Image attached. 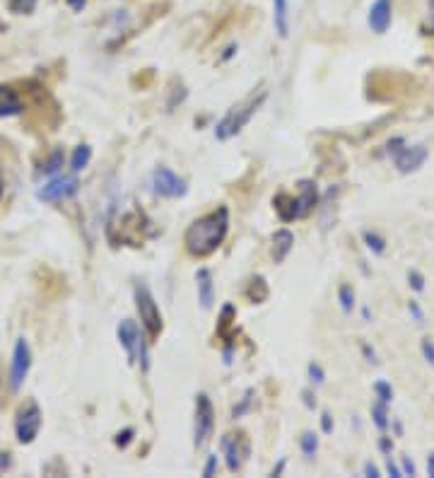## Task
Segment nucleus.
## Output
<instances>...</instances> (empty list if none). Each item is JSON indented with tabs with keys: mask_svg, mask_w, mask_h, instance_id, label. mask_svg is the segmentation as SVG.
<instances>
[{
	"mask_svg": "<svg viewBox=\"0 0 434 478\" xmlns=\"http://www.w3.org/2000/svg\"><path fill=\"white\" fill-rule=\"evenodd\" d=\"M362 237H365L367 249L372 251V254H384L386 251V239L381 237V234H377V232H365Z\"/></svg>",
	"mask_w": 434,
	"mask_h": 478,
	"instance_id": "b1692460",
	"label": "nucleus"
},
{
	"mask_svg": "<svg viewBox=\"0 0 434 478\" xmlns=\"http://www.w3.org/2000/svg\"><path fill=\"white\" fill-rule=\"evenodd\" d=\"M68 8L73 10V13H82V8L87 5V0H66Z\"/></svg>",
	"mask_w": 434,
	"mask_h": 478,
	"instance_id": "a19ab883",
	"label": "nucleus"
},
{
	"mask_svg": "<svg viewBox=\"0 0 434 478\" xmlns=\"http://www.w3.org/2000/svg\"><path fill=\"white\" fill-rule=\"evenodd\" d=\"M295 249V234L290 232L287 227H280L278 232L273 234V261L283 263L290 251Z\"/></svg>",
	"mask_w": 434,
	"mask_h": 478,
	"instance_id": "dca6fc26",
	"label": "nucleus"
},
{
	"mask_svg": "<svg viewBox=\"0 0 434 478\" xmlns=\"http://www.w3.org/2000/svg\"><path fill=\"white\" fill-rule=\"evenodd\" d=\"M273 22H275V32H278V37L287 39V34H290V5H287V0H275Z\"/></svg>",
	"mask_w": 434,
	"mask_h": 478,
	"instance_id": "f3484780",
	"label": "nucleus"
},
{
	"mask_svg": "<svg viewBox=\"0 0 434 478\" xmlns=\"http://www.w3.org/2000/svg\"><path fill=\"white\" fill-rule=\"evenodd\" d=\"M422 34H434V0H430V15H427L425 25H422Z\"/></svg>",
	"mask_w": 434,
	"mask_h": 478,
	"instance_id": "f704fd0d",
	"label": "nucleus"
},
{
	"mask_svg": "<svg viewBox=\"0 0 434 478\" xmlns=\"http://www.w3.org/2000/svg\"><path fill=\"white\" fill-rule=\"evenodd\" d=\"M152 191L162 198H184L189 193V181L169 167H157L152 172Z\"/></svg>",
	"mask_w": 434,
	"mask_h": 478,
	"instance_id": "6e6552de",
	"label": "nucleus"
},
{
	"mask_svg": "<svg viewBox=\"0 0 434 478\" xmlns=\"http://www.w3.org/2000/svg\"><path fill=\"white\" fill-rule=\"evenodd\" d=\"M61 167H63V152H61V150H56L54 155H51V157L44 162V167H41V172H44V174H56Z\"/></svg>",
	"mask_w": 434,
	"mask_h": 478,
	"instance_id": "a878e982",
	"label": "nucleus"
},
{
	"mask_svg": "<svg viewBox=\"0 0 434 478\" xmlns=\"http://www.w3.org/2000/svg\"><path fill=\"white\" fill-rule=\"evenodd\" d=\"M196 290H198V302H201V309L203 312L213 309L215 283H213V273H210L208 268H198V273H196Z\"/></svg>",
	"mask_w": 434,
	"mask_h": 478,
	"instance_id": "4468645a",
	"label": "nucleus"
},
{
	"mask_svg": "<svg viewBox=\"0 0 434 478\" xmlns=\"http://www.w3.org/2000/svg\"><path fill=\"white\" fill-rule=\"evenodd\" d=\"M379 450L384 454H391L394 452V440L389 438V435H384V438H379Z\"/></svg>",
	"mask_w": 434,
	"mask_h": 478,
	"instance_id": "4c0bfd02",
	"label": "nucleus"
},
{
	"mask_svg": "<svg viewBox=\"0 0 434 478\" xmlns=\"http://www.w3.org/2000/svg\"><path fill=\"white\" fill-rule=\"evenodd\" d=\"M230 232V208L220 205V208L205 212L198 220H193L184 232V246L191 256L205 258L215 254L227 239Z\"/></svg>",
	"mask_w": 434,
	"mask_h": 478,
	"instance_id": "f257e3e1",
	"label": "nucleus"
},
{
	"mask_svg": "<svg viewBox=\"0 0 434 478\" xmlns=\"http://www.w3.org/2000/svg\"><path fill=\"white\" fill-rule=\"evenodd\" d=\"M386 406L389 404H384V401H377V404L372 406V421L381 433L391 425V416H389V409H386Z\"/></svg>",
	"mask_w": 434,
	"mask_h": 478,
	"instance_id": "4be33fe9",
	"label": "nucleus"
},
{
	"mask_svg": "<svg viewBox=\"0 0 434 478\" xmlns=\"http://www.w3.org/2000/svg\"><path fill=\"white\" fill-rule=\"evenodd\" d=\"M418 471H415V464L410 462V459H403V476H415Z\"/></svg>",
	"mask_w": 434,
	"mask_h": 478,
	"instance_id": "37998d69",
	"label": "nucleus"
},
{
	"mask_svg": "<svg viewBox=\"0 0 434 478\" xmlns=\"http://www.w3.org/2000/svg\"><path fill=\"white\" fill-rule=\"evenodd\" d=\"M8 5L15 15H32L34 10H37L39 0H10Z\"/></svg>",
	"mask_w": 434,
	"mask_h": 478,
	"instance_id": "393cba45",
	"label": "nucleus"
},
{
	"mask_svg": "<svg viewBox=\"0 0 434 478\" xmlns=\"http://www.w3.org/2000/svg\"><path fill=\"white\" fill-rule=\"evenodd\" d=\"M319 205V186L312 179H302L297 184V196L292 193H278L273 198V208L278 212V217L283 222L292 220H304L314 212V208Z\"/></svg>",
	"mask_w": 434,
	"mask_h": 478,
	"instance_id": "f03ea898",
	"label": "nucleus"
},
{
	"mask_svg": "<svg viewBox=\"0 0 434 478\" xmlns=\"http://www.w3.org/2000/svg\"><path fill=\"white\" fill-rule=\"evenodd\" d=\"M133 435H136V430H133V428L121 430V433L116 435V440H114V442H116V447H121V450H126V447L133 442Z\"/></svg>",
	"mask_w": 434,
	"mask_h": 478,
	"instance_id": "c756f323",
	"label": "nucleus"
},
{
	"mask_svg": "<svg viewBox=\"0 0 434 478\" xmlns=\"http://www.w3.org/2000/svg\"><path fill=\"white\" fill-rule=\"evenodd\" d=\"M80 191V179L73 174H61L54 176L51 181H46L44 186L37 191V198L44 200V203H58V200H66L70 196Z\"/></svg>",
	"mask_w": 434,
	"mask_h": 478,
	"instance_id": "1a4fd4ad",
	"label": "nucleus"
},
{
	"mask_svg": "<svg viewBox=\"0 0 434 478\" xmlns=\"http://www.w3.org/2000/svg\"><path fill=\"white\" fill-rule=\"evenodd\" d=\"M386 471H389L394 478H401L403 476V469H398V464L391 459V454H386Z\"/></svg>",
	"mask_w": 434,
	"mask_h": 478,
	"instance_id": "c9c22d12",
	"label": "nucleus"
},
{
	"mask_svg": "<svg viewBox=\"0 0 434 478\" xmlns=\"http://www.w3.org/2000/svg\"><path fill=\"white\" fill-rule=\"evenodd\" d=\"M90 159H92V147L90 145H78L73 152V157H70V169L78 174L87 167V164H90Z\"/></svg>",
	"mask_w": 434,
	"mask_h": 478,
	"instance_id": "6ab92c4d",
	"label": "nucleus"
},
{
	"mask_svg": "<svg viewBox=\"0 0 434 478\" xmlns=\"http://www.w3.org/2000/svg\"><path fill=\"white\" fill-rule=\"evenodd\" d=\"M29 370H32V348H29L25 338H17L13 351V365H10V389L13 392L25 385Z\"/></svg>",
	"mask_w": 434,
	"mask_h": 478,
	"instance_id": "9b49d317",
	"label": "nucleus"
},
{
	"mask_svg": "<svg viewBox=\"0 0 434 478\" xmlns=\"http://www.w3.org/2000/svg\"><path fill=\"white\" fill-rule=\"evenodd\" d=\"M391 0H374V5L369 8V27H372V32L377 34H384L386 29L391 27Z\"/></svg>",
	"mask_w": 434,
	"mask_h": 478,
	"instance_id": "ddd939ff",
	"label": "nucleus"
},
{
	"mask_svg": "<svg viewBox=\"0 0 434 478\" xmlns=\"http://www.w3.org/2000/svg\"><path fill=\"white\" fill-rule=\"evenodd\" d=\"M0 198H3V179H0Z\"/></svg>",
	"mask_w": 434,
	"mask_h": 478,
	"instance_id": "49530a36",
	"label": "nucleus"
},
{
	"mask_svg": "<svg viewBox=\"0 0 434 478\" xmlns=\"http://www.w3.org/2000/svg\"><path fill=\"white\" fill-rule=\"evenodd\" d=\"M427 147L418 143V145H403L401 150L394 155V162H396V169L401 174H410V172H418L422 164L427 162Z\"/></svg>",
	"mask_w": 434,
	"mask_h": 478,
	"instance_id": "f8f14e48",
	"label": "nucleus"
},
{
	"mask_svg": "<svg viewBox=\"0 0 434 478\" xmlns=\"http://www.w3.org/2000/svg\"><path fill=\"white\" fill-rule=\"evenodd\" d=\"M307 375H309V382L312 385H324L326 382V372H324V368H321L319 363H309V368H307Z\"/></svg>",
	"mask_w": 434,
	"mask_h": 478,
	"instance_id": "cd10ccee",
	"label": "nucleus"
},
{
	"mask_svg": "<svg viewBox=\"0 0 434 478\" xmlns=\"http://www.w3.org/2000/svg\"><path fill=\"white\" fill-rule=\"evenodd\" d=\"M13 469V457L8 452H0V471H10Z\"/></svg>",
	"mask_w": 434,
	"mask_h": 478,
	"instance_id": "58836bf2",
	"label": "nucleus"
},
{
	"mask_svg": "<svg viewBox=\"0 0 434 478\" xmlns=\"http://www.w3.org/2000/svg\"><path fill=\"white\" fill-rule=\"evenodd\" d=\"M254 397H256V392L254 389H246L244 392V397L239 399V404H234V409H232V421H239V418H244L246 413L251 411V406H254Z\"/></svg>",
	"mask_w": 434,
	"mask_h": 478,
	"instance_id": "412c9836",
	"label": "nucleus"
},
{
	"mask_svg": "<svg viewBox=\"0 0 434 478\" xmlns=\"http://www.w3.org/2000/svg\"><path fill=\"white\" fill-rule=\"evenodd\" d=\"M420 348H422V355H425L427 363L434 365V341L430 338V336H427V338H422Z\"/></svg>",
	"mask_w": 434,
	"mask_h": 478,
	"instance_id": "7c9ffc66",
	"label": "nucleus"
},
{
	"mask_svg": "<svg viewBox=\"0 0 434 478\" xmlns=\"http://www.w3.org/2000/svg\"><path fill=\"white\" fill-rule=\"evenodd\" d=\"M41 425H44V413H41L39 404L34 399L25 401L15 416L17 442H20V445H32V442L39 438Z\"/></svg>",
	"mask_w": 434,
	"mask_h": 478,
	"instance_id": "423d86ee",
	"label": "nucleus"
},
{
	"mask_svg": "<svg viewBox=\"0 0 434 478\" xmlns=\"http://www.w3.org/2000/svg\"><path fill=\"white\" fill-rule=\"evenodd\" d=\"M133 300H136L140 324H143L148 338L157 341L164 329V321H162V312H160V305H157L155 295L150 292V288L145 285V283H136V288H133Z\"/></svg>",
	"mask_w": 434,
	"mask_h": 478,
	"instance_id": "39448f33",
	"label": "nucleus"
},
{
	"mask_svg": "<svg viewBox=\"0 0 434 478\" xmlns=\"http://www.w3.org/2000/svg\"><path fill=\"white\" fill-rule=\"evenodd\" d=\"M22 109H25V102L20 99L10 85H0V119L5 116H20Z\"/></svg>",
	"mask_w": 434,
	"mask_h": 478,
	"instance_id": "2eb2a0df",
	"label": "nucleus"
},
{
	"mask_svg": "<svg viewBox=\"0 0 434 478\" xmlns=\"http://www.w3.org/2000/svg\"><path fill=\"white\" fill-rule=\"evenodd\" d=\"M374 394H377V399L384 401V404H391V401H394V389H391L389 382H384V380H379L377 385H374Z\"/></svg>",
	"mask_w": 434,
	"mask_h": 478,
	"instance_id": "bb28decb",
	"label": "nucleus"
},
{
	"mask_svg": "<svg viewBox=\"0 0 434 478\" xmlns=\"http://www.w3.org/2000/svg\"><path fill=\"white\" fill-rule=\"evenodd\" d=\"M408 283H410V288H413L415 292L425 290V275H422L420 271H410V273H408Z\"/></svg>",
	"mask_w": 434,
	"mask_h": 478,
	"instance_id": "c85d7f7f",
	"label": "nucleus"
},
{
	"mask_svg": "<svg viewBox=\"0 0 434 478\" xmlns=\"http://www.w3.org/2000/svg\"><path fill=\"white\" fill-rule=\"evenodd\" d=\"M362 471H365V476H369V478H379V476H381L379 466H374L372 462H367V464H365V469H362Z\"/></svg>",
	"mask_w": 434,
	"mask_h": 478,
	"instance_id": "ea45409f",
	"label": "nucleus"
},
{
	"mask_svg": "<svg viewBox=\"0 0 434 478\" xmlns=\"http://www.w3.org/2000/svg\"><path fill=\"white\" fill-rule=\"evenodd\" d=\"M220 447H222V454H225L227 469H230L232 474L242 471L246 457H249V452H251V445H249V440H246V435L244 433H237V435L227 433L225 438H222Z\"/></svg>",
	"mask_w": 434,
	"mask_h": 478,
	"instance_id": "9d476101",
	"label": "nucleus"
},
{
	"mask_svg": "<svg viewBox=\"0 0 434 478\" xmlns=\"http://www.w3.org/2000/svg\"><path fill=\"white\" fill-rule=\"evenodd\" d=\"M215 471H217V454H210L208 462L203 466V476L210 478V476H215Z\"/></svg>",
	"mask_w": 434,
	"mask_h": 478,
	"instance_id": "473e14b6",
	"label": "nucleus"
},
{
	"mask_svg": "<svg viewBox=\"0 0 434 478\" xmlns=\"http://www.w3.org/2000/svg\"><path fill=\"white\" fill-rule=\"evenodd\" d=\"M285 466H287V459H280V462H278V466H273V471H271V476H283V471H285Z\"/></svg>",
	"mask_w": 434,
	"mask_h": 478,
	"instance_id": "c03bdc74",
	"label": "nucleus"
},
{
	"mask_svg": "<svg viewBox=\"0 0 434 478\" xmlns=\"http://www.w3.org/2000/svg\"><path fill=\"white\" fill-rule=\"evenodd\" d=\"M0 380H3V377H0Z\"/></svg>",
	"mask_w": 434,
	"mask_h": 478,
	"instance_id": "de8ad7c7",
	"label": "nucleus"
},
{
	"mask_svg": "<svg viewBox=\"0 0 434 478\" xmlns=\"http://www.w3.org/2000/svg\"><path fill=\"white\" fill-rule=\"evenodd\" d=\"M299 450L307 459H314L316 452H319V435L312 433V430H307V433H302V438H299Z\"/></svg>",
	"mask_w": 434,
	"mask_h": 478,
	"instance_id": "aec40b11",
	"label": "nucleus"
},
{
	"mask_svg": "<svg viewBox=\"0 0 434 478\" xmlns=\"http://www.w3.org/2000/svg\"><path fill=\"white\" fill-rule=\"evenodd\" d=\"M321 433H326V435L333 433V416L328 411L321 413Z\"/></svg>",
	"mask_w": 434,
	"mask_h": 478,
	"instance_id": "72a5a7b5",
	"label": "nucleus"
},
{
	"mask_svg": "<svg viewBox=\"0 0 434 478\" xmlns=\"http://www.w3.org/2000/svg\"><path fill=\"white\" fill-rule=\"evenodd\" d=\"M268 295H271V288H268L266 278H263V275H254V278L249 280V288H246V297L254 305H261L268 300Z\"/></svg>",
	"mask_w": 434,
	"mask_h": 478,
	"instance_id": "a211bd4d",
	"label": "nucleus"
},
{
	"mask_svg": "<svg viewBox=\"0 0 434 478\" xmlns=\"http://www.w3.org/2000/svg\"><path fill=\"white\" fill-rule=\"evenodd\" d=\"M215 433V406L205 392L196 397V421H193V445L205 447Z\"/></svg>",
	"mask_w": 434,
	"mask_h": 478,
	"instance_id": "0eeeda50",
	"label": "nucleus"
},
{
	"mask_svg": "<svg viewBox=\"0 0 434 478\" xmlns=\"http://www.w3.org/2000/svg\"><path fill=\"white\" fill-rule=\"evenodd\" d=\"M266 99H268V90H258V92H251L249 97L242 99L239 104H234L232 109L227 111L220 121H217L215 138L217 140H232L234 135L242 133L246 128V123H249L258 111H261V106L266 104Z\"/></svg>",
	"mask_w": 434,
	"mask_h": 478,
	"instance_id": "7ed1b4c3",
	"label": "nucleus"
},
{
	"mask_svg": "<svg viewBox=\"0 0 434 478\" xmlns=\"http://www.w3.org/2000/svg\"><path fill=\"white\" fill-rule=\"evenodd\" d=\"M427 474L434 478V454H430V457H427Z\"/></svg>",
	"mask_w": 434,
	"mask_h": 478,
	"instance_id": "a18cd8bd",
	"label": "nucleus"
},
{
	"mask_svg": "<svg viewBox=\"0 0 434 478\" xmlns=\"http://www.w3.org/2000/svg\"><path fill=\"white\" fill-rule=\"evenodd\" d=\"M338 302H340V309H343L345 314H350V312L355 309V290H353V285L343 283V285L338 288Z\"/></svg>",
	"mask_w": 434,
	"mask_h": 478,
	"instance_id": "5701e85b",
	"label": "nucleus"
},
{
	"mask_svg": "<svg viewBox=\"0 0 434 478\" xmlns=\"http://www.w3.org/2000/svg\"><path fill=\"white\" fill-rule=\"evenodd\" d=\"M362 353H365V358L369 360V363H374V365L379 363V358H377V353H374V348H369L367 343L362 346Z\"/></svg>",
	"mask_w": 434,
	"mask_h": 478,
	"instance_id": "79ce46f5",
	"label": "nucleus"
},
{
	"mask_svg": "<svg viewBox=\"0 0 434 478\" xmlns=\"http://www.w3.org/2000/svg\"><path fill=\"white\" fill-rule=\"evenodd\" d=\"M116 338H119L121 348L126 351V358L131 365H138L143 368V372L150 370V353H148V343L143 338V331L138 329V324L133 319H123L116 326Z\"/></svg>",
	"mask_w": 434,
	"mask_h": 478,
	"instance_id": "20e7f679",
	"label": "nucleus"
},
{
	"mask_svg": "<svg viewBox=\"0 0 434 478\" xmlns=\"http://www.w3.org/2000/svg\"><path fill=\"white\" fill-rule=\"evenodd\" d=\"M302 399H304V406H307V409H316V394H314V389H304L302 392Z\"/></svg>",
	"mask_w": 434,
	"mask_h": 478,
	"instance_id": "e433bc0d",
	"label": "nucleus"
},
{
	"mask_svg": "<svg viewBox=\"0 0 434 478\" xmlns=\"http://www.w3.org/2000/svg\"><path fill=\"white\" fill-rule=\"evenodd\" d=\"M408 312H410V317H413L418 324H425V312H422V307L418 305V300H410V302H408Z\"/></svg>",
	"mask_w": 434,
	"mask_h": 478,
	"instance_id": "2f4dec72",
	"label": "nucleus"
}]
</instances>
